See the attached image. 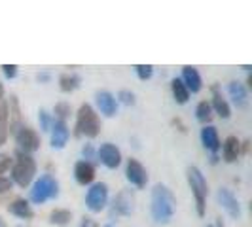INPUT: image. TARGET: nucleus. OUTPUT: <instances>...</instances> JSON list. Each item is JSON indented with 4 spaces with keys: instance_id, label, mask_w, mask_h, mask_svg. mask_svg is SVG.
I'll return each instance as SVG.
<instances>
[{
    "instance_id": "f257e3e1",
    "label": "nucleus",
    "mask_w": 252,
    "mask_h": 227,
    "mask_svg": "<svg viewBox=\"0 0 252 227\" xmlns=\"http://www.w3.org/2000/svg\"><path fill=\"white\" fill-rule=\"evenodd\" d=\"M177 212V197L165 184H156L152 189V218L156 224H169Z\"/></svg>"
},
{
    "instance_id": "f03ea898",
    "label": "nucleus",
    "mask_w": 252,
    "mask_h": 227,
    "mask_svg": "<svg viewBox=\"0 0 252 227\" xmlns=\"http://www.w3.org/2000/svg\"><path fill=\"white\" fill-rule=\"evenodd\" d=\"M101 133V119L91 104H82L76 114V137L95 139Z\"/></svg>"
},
{
    "instance_id": "7ed1b4c3",
    "label": "nucleus",
    "mask_w": 252,
    "mask_h": 227,
    "mask_svg": "<svg viewBox=\"0 0 252 227\" xmlns=\"http://www.w3.org/2000/svg\"><path fill=\"white\" fill-rule=\"evenodd\" d=\"M34 174H36V163H34V159L29 153H23V151L17 150V153H15V163L12 167V180L19 188H27L32 182Z\"/></svg>"
},
{
    "instance_id": "20e7f679",
    "label": "nucleus",
    "mask_w": 252,
    "mask_h": 227,
    "mask_svg": "<svg viewBox=\"0 0 252 227\" xmlns=\"http://www.w3.org/2000/svg\"><path fill=\"white\" fill-rule=\"evenodd\" d=\"M186 176H188L189 189H191V193H193V197H195V208H197V216H199V218H203V216H205V204H207V193H209L207 180H205L203 172L197 169V167H188Z\"/></svg>"
},
{
    "instance_id": "39448f33",
    "label": "nucleus",
    "mask_w": 252,
    "mask_h": 227,
    "mask_svg": "<svg viewBox=\"0 0 252 227\" xmlns=\"http://www.w3.org/2000/svg\"><path fill=\"white\" fill-rule=\"evenodd\" d=\"M57 195H59V184L51 174H42L31 189V201L36 204L55 199Z\"/></svg>"
},
{
    "instance_id": "423d86ee",
    "label": "nucleus",
    "mask_w": 252,
    "mask_h": 227,
    "mask_svg": "<svg viewBox=\"0 0 252 227\" xmlns=\"http://www.w3.org/2000/svg\"><path fill=\"white\" fill-rule=\"evenodd\" d=\"M108 202V186L104 182L93 184L86 195V206L91 212H101Z\"/></svg>"
},
{
    "instance_id": "0eeeda50",
    "label": "nucleus",
    "mask_w": 252,
    "mask_h": 227,
    "mask_svg": "<svg viewBox=\"0 0 252 227\" xmlns=\"http://www.w3.org/2000/svg\"><path fill=\"white\" fill-rule=\"evenodd\" d=\"M15 142H17V150L23 153H32V151L40 150V137L34 129L31 127H21L15 133Z\"/></svg>"
},
{
    "instance_id": "6e6552de",
    "label": "nucleus",
    "mask_w": 252,
    "mask_h": 227,
    "mask_svg": "<svg viewBox=\"0 0 252 227\" xmlns=\"http://www.w3.org/2000/svg\"><path fill=\"white\" fill-rule=\"evenodd\" d=\"M135 210V197L131 189H122L112 202V214L116 216H131Z\"/></svg>"
},
{
    "instance_id": "1a4fd4ad",
    "label": "nucleus",
    "mask_w": 252,
    "mask_h": 227,
    "mask_svg": "<svg viewBox=\"0 0 252 227\" xmlns=\"http://www.w3.org/2000/svg\"><path fill=\"white\" fill-rule=\"evenodd\" d=\"M126 176L135 188L139 189L146 188V184H148V172H146V169L137 159H127Z\"/></svg>"
},
{
    "instance_id": "9d476101",
    "label": "nucleus",
    "mask_w": 252,
    "mask_h": 227,
    "mask_svg": "<svg viewBox=\"0 0 252 227\" xmlns=\"http://www.w3.org/2000/svg\"><path fill=\"white\" fill-rule=\"evenodd\" d=\"M97 155H99L101 163L106 169H118L120 163H122V151L118 150L114 144H110V142L101 144V148L97 150Z\"/></svg>"
},
{
    "instance_id": "9b49d317",
    "label": "nucleus",
    "mask_w": 252,
    "mask_h": 227,
    "mask_svg": "<svg viewBox=\"0 0 252 227\" xmlns=\"http://www.w3.org/2000/svg\"><path fill=\"white\" fill-rule=\"evenodd\" d=\"M218 202L224 206V210H226L227 214L231 216L233 220H239L241 218V206H239V201H237V197L229 191L227 188H220L218 189Z\"/></svg>"
},
{
    "instance_id": "f8f14e48",
    "label": "nucleus",
    "mask_w": 252,
    "mask_h": 227,
    "mask_svg": "<svg viewBox=\"0 0 252 227\" xmlns=\"http://www.w3.org/2000/svg\"><path fill=\"white\" fill-rule=\"evenodd\" d=\"M51 148H55V150H63L64 146H66V142H68V137H70V133H68V127L64 121H59V119H55L53 123H51Z\"/></svg>"
},
{
    "instance_id": "ddd939ff",
    "label": "nucleus",
    "mask_w": 252,
    "mask_h": 227,
    "mask_svg": "<svg viewBox=\"0 0 252 227\" xmlns=\"http://www.w3.org/2000/svg\"><path fill=\"white\" fill-rule=\"evenodd\" d=\"M95 101H97V106H99L101 114H104L106 117H112V115L118 114V101H116V97L110 91H97Z\"/></svg>"
},
{
    "instance_id": "4468645a",
    "label": "nucleus",
    "mask_w": 252,
    "mask_h": 227,
    "mask_svg": "<svg viewBox=\"0 0 252 227\" xmlns=\"http://www.w3.org/2000/svg\"><path fill=\"white\" fill-rule=\"evenodd\" d=\"M182 84L186 85L189 93H199L201 91V76L197 72V68H193V66H189L186 64L184 68H182Z\"/></svg>"
},
{
    "instance_id": "2eb2a0df",
    "label": "nucleus",
    "mask_w": 252,
    "mask_h": 227,
    "mask_svg": "<svg viewBox=\"0 0 252 227\" xmlns=\"http://www.w3.org/2000/svg\"><path fill=\"white\" fill-rule=\"evenodd\" d=\"M201 142L207 150L213 151V155H216V151L222 148L218 131H216V127H213V125H205L201 129Z\"/></svg>"
},
{
    "instance_id": "dca6fc26",
    "label": "nucleus",
    "mask_w": 252,
    "mask_h": 227,
    "mask_svg": "<svg viewBox=\"0 0 252 227\" xmlns=\"http://www.w3.org/2000/svg\"><path fill=\"white\" fill-rule=\"evenodd\" d=\"M74 178L80 186H88L95 180V167L89 161H78L74 165Z\"/></svg>"
},
{
    "instance_id": "f3484780",
    "label": "nucleus",
    "mask_w": 252,
    "mask_h": 227,
    "mask_svg": "<svg viewBox=\"0 0 252 227\" xmlns=\"http://www.w3.org/2000/svg\"><path fill=\"white\" fill-rule=\"evenodd\" d=\"M6 106H8V117H12L8 129L15 135V133L23 127L21 125V108H19V101H17V97L12 95V97H10V102H8Z\"/></svg>"
},
{
    "instance_id": "a211bd4d",
    "label": "nucleus",
    "mask_w": 252,
    "mask_h": 227,
    "mask_svg": "<svg viewBox=\"0 0 252 227\" xmlns=\"http://www.w3.org/2000/svg\"><path fill=\"white\" fill-rule=\"evenodd\" d=\"M222 153H224V159H226L227 163H235L237 161V157L241 155V142L237 137H227L224 140V144H222Z\"/></svg>"
},
{
    "instance_id": "6ab92c4d",
    "label": "nucleus",
    "mask_w": 252,
    "mask_h": 227,
    "mask_svg": "<svg viewBox=\"0 0 252 227\" xmlns=\"http://www.w3.org/2000/svg\"><path fill=\"white\" fill-rule=\"evenodd\" d=\"M227 93H229V97L233 99L235 102V106L237 108H245L247 104H249V93H247V87L239 84V82H231L229 85H227Z\"/></svg>"
},
{
    "instance_id": "aec40b11",
    "label": "nucleus",
    "mask_w": 252,
    "mask_h": 227,
    "mask_svg": "<svg viewBox=\"0 0 252 227\" xmlns=\"http://www.w3.org/2000/svg\"><path fill=\"white\" fill-rule=\"evenodd\" d=\"M213 104H211V108H215V112L222 117V119H227L229 115H231V110H229V104L226 102V99L222 97V93H220V89L218 85H213Z\"/></svg>"
},
{
    "instance_id": "412c9836",
    "label": "nucleus",
    "mask_w": 252,
    "mask_h": 227,
    "mask_svg": "<svg viewBox=\"0 0 252 227\" xmlns=\"http://www.w3.org/2000/svg\"><path fill=\"white\" fill-rule=\"evenodd\" d=\"M8 212L13 216H17V218H21V220H31V218H34V212H32L31 204H29L25 199H13V201L10 202V206H8Z\"/></svg>"
},
{
    "instance_id": "4be33fe9",
    "label": "nucleus",
    "mask_w": 252,
    "mask_h": 227,
    "mask_svg": "<svg viewBox=\"0 0 252 227\" xmlns=\"http://www.w3.org/2000/svg\"><path fill=\"white\" fill-rule=\"evenodd\" d=\"M171 91H173V97H175V101H177L178 104H186V102H188L189 91L186 89V85L182 84V80H178V78L171 80Z\"/></svg>"
},
{
    "instance_id": "5701e85b",
    "label": "nucleus",
    "mask_w": 252,
    "mask_h": 227,
    "mask_svg": "<svg viewBox=\"0 0 252 227\" xmlns=\"http://www.w3.org/2000/svg\"><path fill=\"white\" fill-rule=\"evenodd\" d=\"M82 78L78 74H61L59 76V87L63 93H72L74 89L80 87Z\"/></svg>"
},
{
    "instance_id": "b1692460",
    "label": "nucleus",
    "mask_w": 252,
    "mask_h": 227,
    "mask_svg": "<svg viewBox=\"0 0 252 227\" xmlns=\"http://www.w3.org/2000/svg\"><path fill=\"white\" fill-rule=\"evenodd\" d=\"M72 220L70 210H64V208H55L50 214V222L53 226H68Z\"/></svg>"
},
{
    "instance_id": "393cba45",
    "label": "nucleus",
    "mask_w": 252,
    "mask_h": 227,
    "mask_svg": "<svg viewBox=\"0 0 252 227\" xmlns=\"http://www.w3.org/2000/svg\"><path fill=\"white\" fill-rule=\"evenodd\" d=\"M8 133H10V129H8V106H6V102H4V104L0 106V146L6 144Z\"/></svg>"
},
{
    "instance_id": "a878e982",
    "label": "nucleus",
    "mask_w": 252,
    "mask_h": 227,
    "mask_svg": "<svg viewBox=\"0 0 252 227\" xmlns=\"http://www.w3.org/2000/svg\"><path fill=\"white\" fill-rule=\"evenodd\" d=\"M195 117L201 121V123H209L213 119V108L207 101H201L195 108Z\"/></svg>"
},
{
    "instance_id": "bb28decb",
    "label": "nucleus",
    "mask_w": 252,
    "mask_h": 227,
    "mask_svg": "<svg viewBox=\"0 0 252 227\" xmlns=\"http://www.w3.org/2000/svg\"><path fill=\"white\" fill-rule=\"evenodd\" d=\"M135 72L139 76V80L146 82V80H150L152 74H154V66H152V64H137V66H135Z\"/></svg>"
},
{
    "instance_id": "cd10ccee",
    "label": "nucleus",
    "mask_w": 252,
    "mask_h": 227,
    "mask_svg": "<svg viewBox=\"0 0 252 227\" xmlns=\"http://www.w3.org/2000/svg\"><path fill=\"white\" fill-rule=\"evenodd\" d=\"M53 112H55V115H57L59 121H64V119L70 115V104H66V102H57Z\"/></svg>"
},
{
    "instance_id": "c85d7f7f",
    "label": "nucleus",
    "mask_w": 252,
    "mask_h": 227,
    "mask_svg": "<svg viewBox=\"0 0 252 227\" xmlns=\"http://www.w3.org/2000/svg\"><path fill=\"white\" fill-rule=\"evenodd\" d=\"M38 119H40V129H42V131H50L51 123H53L50 114L46 112V110H40V112H38Z\"/></svg>"
},
{
    "instance_id": "c756f323",
    "label": "nucleus",
    "mask_w": 252,
    "mask_h": 227,
    "mask_svg": "<svg viewBox=\"0 0 252 227\" xmlns=\"http://www.w3.org/2000/svg\"><path fill=\"white\" fill-rule=\"evenodd\" d=\"M118 99L124 102V104H127V106L135 104V95H133L131 91H127V89H122V91L118 93ZM118 99H116V101H118Z\"/></svg>"
},
{
    "instance_id": "7c9ffc66",
    "label": "nucleus",
    "mask_w": 252,
    "mask_h": 227,
    "mask_svg": "<svg viewBox=\"0 0 252 227\" xmlns=\"http://www.w3.org/2000/svg\"><path fill=\"white\" fill-rule=\"evenodd\" d=\"M17 68H19L17 64H2V72L8 80H13L17 76Z\"/></svg>"
},
{
    "instance_id": "2f4dec72",
    "label": "nucleus",
    "mask_w": 252,
    "mask_h": 227,
    "mask_svg": "<svg viewBox=\"0 0 252 227\" xmlns=\"http://www.w3.org/2000/svg\"><path fill=\"white\" fill-rule=\"evenodd\" d=\"M10 167H12V157L6 155V153H0V174L6 172Z\"/></svg>"
},
{
    "instance_id": "473e14b6",
    "label": "nucleus",
    "mask_w": 252,
    "mask_h": 227,
    "mask_svg": "<svg viewBox=\"0 0 252 227\" xmlns=\"http://www.w3.org/2000/svg\"><path fill=\"white\" fill-rule=\"evenodd\" d=\"M12 186H13V182L10 178L0 176V195H2V193H8V191L12 189Z\"/></svg>"
},
{
    "instance_id": "72a5a7b5",
    "label": "nucleus",
    "mask_w": 252,
    "mask_h": 227,
    "mask_svg": "<svg viewBox=\"0 0 252 227\" xmlns=\"http://www.w3.org/2000/svg\"><path fill=\"white\" fill-rule=\"evenodd\" d=\"M82 155L86 157V159H93V155H95V151H93V146L91 144H86L84 148H82ZM84 159V161H86Z\"/></svg>"
},
{
    "instance_id": "f704fd0d",
    "label": "nucleus",
    "mask_w": 252,
    "mask_h": 227,
    "mask_svg": "<svg viewBox=\"0 0 252 227\" xmlns=\"http://www.w3.org/2000/svg\"><path fill=\"white\" fill-rule=\"evenodd\" d=\"M80 227H99V224H97L93 218L84 216V218H82V224H80Z\"/></svg>"
},
{
    "instance_id": "c9c22d12",
    "label": "nucleus",
    "mask_w": 252,
    "mask_h": 227,
    "mask_svg": "<svg viewBox=\"0 0 252 227\" xmlns=\"http://www.w3.org/2000/svg\"><path fill=\"white\" fill-rule=\"evenodd\" d=\"M36 80L40 82V84H46V82H50L51 80V76L48 74V72H40V74L36 76Z\"/></svg>"
},
{
    "instance_id": "e433bc0d",
    "label": "nucleus",
    "mask_w": 252,
    "mask_h": 227,
    "mask_svg": "<svg viewBox=\"0 0 252 227\" xmlns=\"http://www.w3.org/2000/svg\"><path fill=\"white\" fill-rule=\"evenodd\" d=\"M4 104V87H2V84H0V106Z\"/></svg>"
},
{
    "instance_id": "4c0bfd02",
    "label": "nucleus",
    "mask_w": 252,
    "mask_h": 227,
    "mask_svg": "<svg viewBox=\"0 0 252 227\" xmlns=\"http://www.w3.org/2000/svg\"><path fill=\"white\" fill-rule=\"evenodd\" d=\"M215 227H224V224H222V218H218V220H216V226Z\"/></svg>"
},
{
    "instance_id": "58836bf2",
    "label": "nucleus",
    "mask_w": 252,
    "mask_h": 227,
    "mask_svg": "<svg viewBox=\"0 0 252 227\" xmlns=\"http://www.w3.org/2000/svg\"><path fill=\"white\" fill-rule=\"evenodd\" d=\"M0 227H8V226H6V222H4L2 218H0Z\"/></svg>"
},
{
    "instance_id": "ea45409f",
    "label": "nucleus",
    "mask_w": 252,
    "mask_h": 227,
    "mask_svg": "<svg viewBox=\"0 0 252 227\" xmlns=\"http://www.w3.org/2000/svg\"><path fill=\"white\" fill-rule=\"evenodd\" d=\"M104 227H114V226H110V224H108V226H104Z\"/></svg>"
},
{
    "instance_id": "a19ab883",
    "label": "nucleus",
    "mask_w": 252,
    "mask_h": 227,
    "mask_svg": "<svg viewBox=\"0 0 252 227\" xmlns=\"http://www.w3.org/2000/svg\"><path fill=\"white\" fill-rule=\"evenodd\" d=\"M17 227H25V226H17Z\"/></svg>"
},
{
    "instance_id": "79ce46f5",
    "label": "nucleus",
    "mask_w": 252,
    "mask_h": 227,
    "mask_svg": "<svg viewBox=\"0 0 252 227\" xmlns=\"http://www.w3.org/2000/svg\"><path fill=\"white\" fill-rule=\"evenodd\" d=\"M209 227H213V226H209Z\"/></svg>"
}]
</instances>
